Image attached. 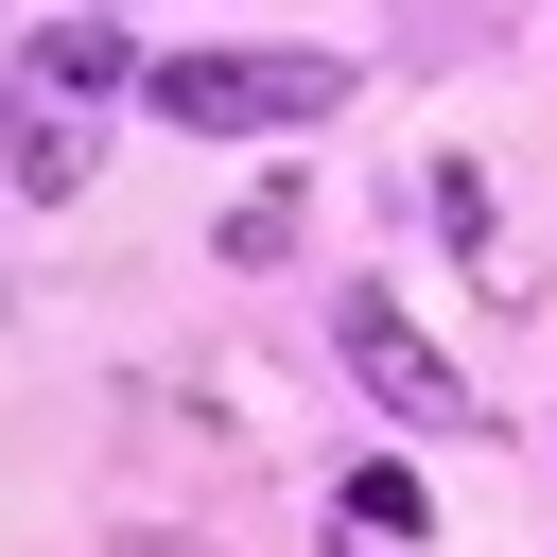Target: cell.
<instances>
[{
	"mask_svg": "<svg viewBox=\"0 0 557 557\" xmlns=\"http://www.w3.org/2000/svg\"><path fill=\"white\" fill-rule=\"evenodd\" d=\"M139 104L174 139H296L348 104V52H139Z\"/></svg>",
	"mask_w": 557,
	"mask_h": 557,
	"instance_id": "obj_1",
	"label": "cell"
},
{
	"mask_svg": "<svg viewBox=\"0 0 557 557\" xmlns=\"http://www.w3.org/2000/svg\"><path fill=\"white\" fill-rule=\"evenodd\" d=\"M331 348H348V383H366V400H383L400 435H453V418H470L453 348H435V331H418L400 296H366V278H348V296H331Z\"/></svg>",
	"mask_w": 557,
	"mask_h": 557,
	"instance_id": "obj_2",
	"label": "cell"
},
{
	"mask_svg": "<svg viewBox=\"0 0 557 557\" xmlns=\"http://www.w3.org/2000/svg\"><path fill=\"white\" fill-rule=\"evenodd\" d=\"M122 87H139V52H122L104 17H52V35H17V122H70V139H87Z\"/></svg>",
	"mask_w": 557,
	"mask_h": 557,
	"instance_id": "obj_3",
	"label": "cell"
},
{
	"mask_svg": "<svg viewBox=\"0 0 557 557\" xmlns=\"http://www.w3.org/2000/svg\"><path fill=\"white\" fill-rule=\"evenodd\" d=\"M348 522L366 540H418V470H348Z\"/></svg>",
	"mask_w": 557,
	"mask_h": 557,
	"instance_id": "obj_4",
	"label": "cell"
}]
</instances>
